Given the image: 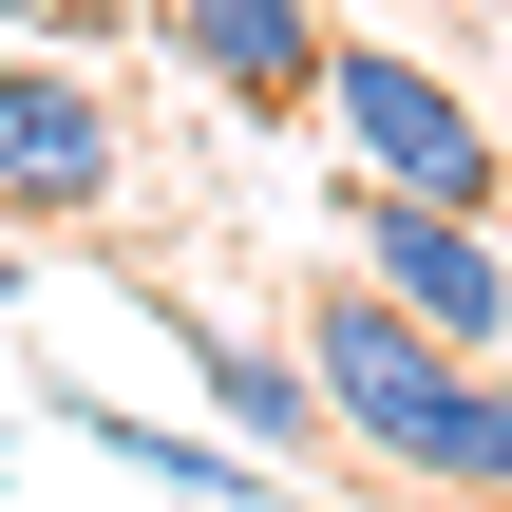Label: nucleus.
Returning <instances> with one entry per match:
<instances>
[{
	"mask_svg": "<svg viewBox=\"0 0 512 512\" xmlns=\"http://www.w3.org/2000/svg\"><path fill=\"white\" fill-rule=\"evenodd\" d=\"M323 133H342V190H418V209H494L512 190L494 114L399 38H323Z\"/></svg>",
	"mask_w": 512,
	"mask_h": 512,
	"instance_id": "obj_1",
	"label": "nucleus"
},
{
	"mask_svg": "<svg viewBox=\"0 0 512 512\" xmlns=\"http://www.w3.org/2000/svg\"><path fill=\"white\" fill-rule=\"evenodd\" d=\"M304 380H323V418L380 456V475H437V418H456V342L380 285V266H342L323 304H304Z\"/></svg>",
	"mask_w": 512,
	"mask_h": 512,
	"instance_id": "obj_2",
	"label": "nucleus"
},
{
	"mask_svg": "<svg viewBox=\"0 0 512 512\" xmlns=\"http://www.w3.org/2000/svg\"><path fill=\"white\" fill-rule=\"evenodd\" d=\"M114 190H133L114 95H95L57 38H0V228H95Z\"/></svg>",
	"mask_w": 512,
	"mask_h": 512,
	"instance_id": "obj_3",
	"label": "nucleus"
},
{
	"mask_svg": "<svg viewBox=\"0 0 512 512\" xmlns=\"http://www.w3.org/2000/svg\"><path fill=\"white\" fill-rule=\"evenodd\" d=\"M342 228H361V266L456 342V361H494L512 342V247H494V209H418V190H342Z\"/></svg>",
	"mask_w": 512,
	"mask_h": 512,
	"instance_id": "obj_4",
	"label": "nucleus"
},
{
	"mask_svg": "<svg viewBox=\"0 0 512 512\" xmlns=\"http://www.w3.org/2000/svg\"><path fill=\"white\" fill-rule=\"evenodd\" d=\"M171 342H190V380H209V418H228V437H247L266 475H323V437H342V418H323V380H304V342H266V323H171Z\"/></svg>",
	"mask_w": 512,
	"mask_h": 512,
	"instance_id": "obj_5",
	"label": "nucleus"
},
{
	"mask_svg": "<svg viewBox=\"0 0 512 512\" xmlns=\"http://www.w3.org/2000/svg\"><path fill=\"white\" fill-rule=\"evenodd\" d=\"M152 38H171L228 114H304V95H323V19H304V0H171Z\"/></svg>",
	"mask_w": 512,
	"mask_h": 512,
	"instance_id": "obj_6",
	"label": "nucleus"
},
{
	"mask_svg": "<svg viewBox=\"0 0 512 512\" xmlns=\"http://www.w3.org/2000/svg\"><path fill=\"white\" fill-rule=\"evenodd\" d=\"M57 418H76L95 456H133V475H171V494H190V512H266V494H285V475H266L247 437H152L133 399H57Z\"/></svg>",
	"mask_w": 512,
	"mask_h": 512,
	"instance_id": "obj_7",
	"label": "nucleus"
},
{
	"mask_svg": "<svg viewBox=\"0 0 512 512\" xmlns=\"http://www.w3.org/2000/svg\"><path fill=\"white\" fill-rule=\"evenodd\" d=\"M418 494L512 512V380H494V361H456V418H437V475H418Z\"/></svg>",
	"mask_w": 512,
	"mask_h": 512,
	"instance_id": "obj_8",
	"label": "nucleus"
},
{
	"mask_svg": "<svg viewBox=\"0 0 512 512\" xmlns=\"http://www.w3.org/2000/svg\"><path fill=\"white\" fill-rule=\"evenodd\" d=\"M19 38H114V0H0Z\"/></svg>",
	"mask_w": 512,
	"mask_h": 512,
	"instance_id": "obj_9",
	"label": "nucleus"
}]
</instances>
